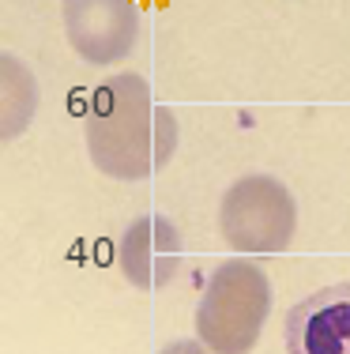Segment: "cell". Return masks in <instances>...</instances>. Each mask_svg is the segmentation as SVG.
I'll return each instance as SVG.
<instances>
[{
	"label": "cell",
	"instance_id": "1",
	"mask_svg": "<svg viewBox=\"0 0 350 354\" xmlns=\"http://www.w3.org/2000/svg\"><path fill=\"white\" fill-rule=\"evenodd\" d=\"M87 155L113 181H147L177 151V121L155 95L144 75L117 72L98 83L83 121Z\"/></svg>",
	"mask_w": 350,
	"mask_h": 354
},
{
	"label": "cell",
	"instance_id": "2",
	"mask_svg": "<svg viewBox=\"0 0 350 354\" xmlns=\"http://www.w3.org/2000/svg\"><path fill=\"white\" fill-rule=\"evenodd\" d=\"M271 313V283L253 260H222L196 306V339L211 354H249Z\"/></svg>",
	"mask_w": 350,
	"mask_h": 354
},
{
	"label": "cell",
	"instance_id": "3",
	"mask_svg": "<svg viewBox=\"0 0 350 354\" xmlns=\"http://www.w3.org/2000/svg\"><path fill=\"white\" fill-rule=\"evenodd\" d=\"M219 230L245 257H275L286 252L298 230L294 192L271 174H245L222 192Z\"/></svg>",
	"mask_w": 350,
	"mask_h": 354
},
{
	"label": "cell",
	"instance_id": "4",
	"mask_svg": "<svg viewBox=\"0 0 350 354\" xmlns=\"http://www.w3.org/2000/svg\"><path fill=\"white\" fill-rule=\"evenodd\" d=\"M64 38L87 64H117L136 49L139 12L132 0H64Z\"/></svg>",
	"mask_w": 350,
	"mask_h": 354
},
{
	"label": "cell",
	"instance_id": "5",
	"mask_svg": "<svg viewBox=\"0 0 350 354\" xmlns=\"http://www.w3.org/2000/svg\"><path fill=\"white\" fill-rule=\"evenodd\" d=\"M185 241L166 215H136L117 241V268L136 290H162L177 279Z\"/></svg>",
	"mask_w": 350,
	"mask_h": 354
},
{
	"label": "cell",
	"instance_id": "6",
	"mask_svg": "<svg viewBox=\"0 0 350 354\" xmlns=\"http://www.w3.org/2000/svg\"><path fill=\"white\" fill-rule=\"evenodd\" d=\"M286 354H350V279L302 298L282 324Z\"/></svg>",
	"mask_w": 350,
	"mask_h": 354
},
{
	"label": "cell",
	"instance_id": "7",
	"mask_svg": "<svg viewBox=\"0 0 350 354\" xmlns=\"http://www.w3.org/2000/svg\"><path fill=\"white\" fill-rule=\"evenodd\" d=\"M4 140H15L30 124L38 106V87L35 75L23 68L12 53H4Z\"/></svg>",
	"mask_w": 350,
	"mask_h": 354
},
{
	"label": "cell",
	"instance_id": "8",
	"mask_svg": "<svg viewBox=\"0 0 350 354\" xmlns=\"http://www.w3.org/2000/svg\"><path fill=\"white\" fill-rule=\"evenodd\" d=\"M158 354H211V351H207L200 339H173V343H166Z\"/></svg>",
	"mask_w": 350,
	"mask_h": 354
}]
</instances>
